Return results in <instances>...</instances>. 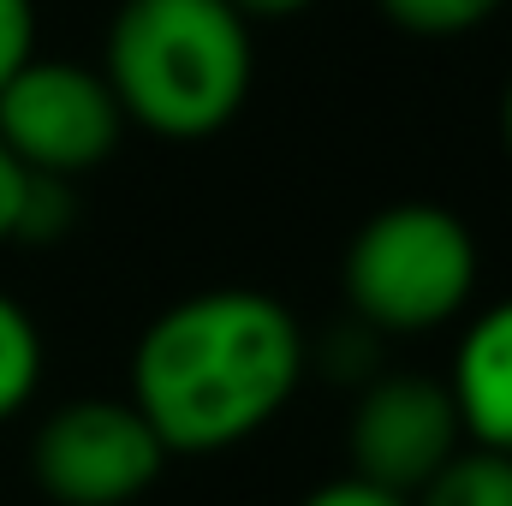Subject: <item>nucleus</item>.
Wrapping results in <instances>:
<instances>
[{"label": "nucleus", "mask_w": 512, "mask_h": 506, "mask_svg": "<svg viewBox=\"0 0 512 506\" xmlns=\"http://www.w3.org/2000/svg\"><path fill=\"white\" fill-rule=\"evenodd\" d=\"M298 316L256 286L167 304L131 352V405L167 453H227L262 435L304 381Z\"/></svg>", "instance_id": "obj_1"}, {"label": "nucleus", "mask_w": 512, "mask_h": 506, "mask_svg": "<svg viewBox=\"0 0 512 506\" xmlns=\"http://www.w3.org/2000/svg\"><path fill=\"white\" fill-rule=\"evenodd\" d=\"M102 78L131 126L173 143L215 137L251 96V18L233 0H126L108 24Z\"/></svg>", "instance_id": "obj_2"}, {"label": "nucleus", "mask_w": 512, "mask_h": 506, "mask_svg": "<svg viewBox=\"0 0 512 506\" xmlns=\"http://www.w3.org/2000/svg\"><path fill=\"white\" fill-rule=\"evenodd\" d=\"M340 286L370 334L447 328L477 292V239L441 203H387L352 233Z\"/></svg>", "instance_id": "obj_3"}, {"label": "nucleus", "mask_w": 512, "mask_h": 506, "mask_svg": "<svg viewBox=\"0 0 512 506\" xmlns=\"http://www.w3.org/2000/svg\"><path fill=\"white\" fill-rule=\"evenodd\" d=\"M167 459L131 399H72L30 441L36 489L54 506H131L161 483Z\"/></svg>", "instance_id": "obj_4"}, {"label": "nucleus", "mask_w": 512, "mask_h": 506, "mask_svg": "<svg viewBox=\"0 0 512 506\" xmlns=\"http://www.w3.org/2000/svg\"><path fill=\"white\" fill-rule=\"evenodd\" d=\"M126 137V114L102 72L30 54L0 84V143L42 179L96 173Z\"/></svg>", "instance_id": "obj_5"}, {"label": "nucleus", "mask_w": 512, "mask_h": 506, "mask_svg": "<svg viewBox=\"0 0 512 506\" xmlns=\"http://www.w3.org/2000/svg\"><path fill=\"white\" fill-rule=\"evenodd\" d=\"M465 447V423L459 405L447 393V381L417 376V370H393L376 376L346 423V453H352V477L393 489V495H417L453 453Z\"/></svg>", "instance_id": "obj_6"}, {"label": "nucleus", "mask_w": 512, "mask_h": 506, "mask_svg": "<svg viewBox=\"0 0 512 506\" xmlns=\"http://www.w3.org/2000/svg\"><path fill=\"white\" fill-rule=\"evenodd\" d=\"M447 393L459 405L471 447L512 453V298H501L495 310H483L465 328V340L453 352Z\"/></svg>", "instance_id": "obj_7"}, {"label": "nucleus", "mask_w": 512, "mask_h": 506, "mask_svg": "<svg viewBox=\"0 0 512 506\" xmlns=\"http://www.w3.org/2000/svg\"><path fill=\"white\" fill-rule=\"evenodd\" d=\"M411 506H512V459L495 447H459Z\"/></svg>", "instance_id": "obj_8"}, {"label": "nucleus", "mask_w": 512, "mask_h": 506, "mask_svg": "<svg viewBox=\"0 0 512 506\" xmlns=\"http://www.w3.org/2000/svg\"><path fill=\"white\" fill-rule=\"evenodd\" d=\"M42 387V334L36 322L0 292V423L18 417L30 405V393Z\"/></svg>", "instance_id": "obj_9"}, {"label": "nucleus", "mask_w": 512, "mask_h": 506, "mask_svg": "<svg viewBox=\"0 0 512 506\" xmlns=\"http://www.w3.org/2000/svg\"><path fill=\"white\" fill-rule=\"evenodd\" d=\"M387 24L411 30V36H465L483 18H495L507 0H376Z\"/></svg>", "instance_id": "obj_10"}, {"label": "nucleus", "mask_w": 512, "mask_h": 506, "mask_svg": "<svg viewBox=\"0 0 512 506\" xmlns=\"http://www.w3.org/2000/svg\"><path fill=\"white\" fill-rule=\"evenodd\" d=\"M30 191H36V173L0 143V245L24 239V209H30Z\"/></svg>", "instance_id": "obj_11"}, {"label": "nucleus", "mask_w": 512, "mask_h": 506, "mask_svg": "<svg viewBox=\"0 0 512 506\" xmlns=\"http://www.w3.org/2000/svg\"><path fill=\"white\" fill-rule=\"evenodd\" d=\"M36 54V0H0V84Z\"/></svg>", "instance_id": "obj_12"}, {"label": "nucleus", "mask_w": 512, "mask_h": 506, "mask_svg": "<svg viewBox=\"0 0 512 506\" xmlns=\"http://www.w3.org/2000/svg\"><path fill=\"white\" fill-rule=\"evenodd\" d=\"M304 506H411V501H405V495H393V489L364 483V477H334V483H322Z\"/></svg>", "instance_id": "obj_13"}, {"label": "nucleus", "mask_w": 512, "mask_h": 506, "mask_svg": "<svg viewBox=\"0 0 512 506\" xmlns=\"http://www.w3.org/2000/svg\"><path fill=\"white\" fill-rule=\"evenodd\" d=\"M251 24H286V18H298V12H310L316 0H233Z\"/></svg>", "instance_id": "obj_14"}, {"label": "nucleus", "mask_w": 512, "mask_h": 506, "mask_svg": "<svg viewBox=\"0 0 512 506\" xmlns=\"http://www.w3.org/2000/svg\"><path fill=\"white\" fill-rule=\"evenodd\" d=\"M501 137H507V149H512V84H507V102H501Z\"/></svg>", "instance_id": "obj_15"}, {"label": "nucleus", "mask_w": 512, "mask_h": 506, "mask_svg": "<svg viewBox=\"0 0 512 506\" xmlns=\"http://www.w3.org/2000/svg\"><path fill=\"white\" fill-rule=\"evenodd\" d=\"M507 459H512V453H507Z\"/></svg>", "instance_id": "obj_16"}]
</instances>
